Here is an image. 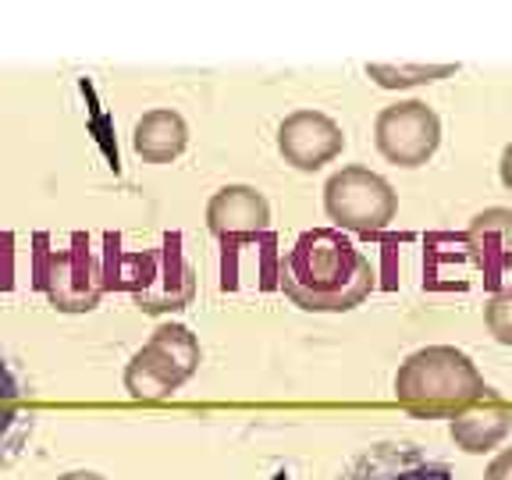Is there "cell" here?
Segmentation results:
<instances>
[{"label": "cell", "instance_id": "obj_1", "mask_svg": "<svg viewBox=\"0 0 512 480\" xmlns=\"http://www.w3.org/2000/svg\"><path fill=\"white\" fill-rule=\"evenodd\" d=\"M278 285L310 313H345L374 288L370 260L335 228H313L296 239L281 260Z\"/></svg>", "mask_w": 512, "mask_h": 480}, {"label": "cell", "instance_id": "obj_2", "mask_svg": "<svg viewBox=\"0 0 512 480\" xmlns=\"http://www.w3.org/2000/svg\"><path fill=\"white\" fill-rule=\"evenodd\" d=\"M395 399L413 416H427V420L452 416L456 420L466 409L488 399V384L466 352L452 349V345H431V349L413 352L399 367Z\"/></svg>", "mask_w": 512, "mask_h": 480}, {"label": "cell", "instance_id": "obj_3", "mask_svg": "<svg viewBox=\"0 0 512 480\" xmlns=\"http://www.w3.org/2000/svg\"><path fill=\"white\" fill-rule=\"evenodd\" d=\"M118 271L107 274V288H128L143 313L182 310L196 296V267L185 260L182 235H168L160 249L121 256Z\"/></svg>", "mask_w": 512, "mask_h": 480}, {"label": "cell", "instance_id": "obj_4", "mask_svg": "<svg viewBox=\"0 0 512 480\" xmlns=\"http://www.w3.org/2000/svg\"><path fill=\"white\" fill-rule=\"evenodd\" d=\"M200 342L185 324H160L150 342L128 360L125 392L136 402H160L196 374L200 367Z\"/></svg>", "mask_w": 512, "mask_h": 480}, {"label": "cell", "instance_id": "obj_5", "mask_svg": "<svg viewBox=\"0 0 512 480\" xmlns=\"http://www.w3.org/2000/svg\"><path fill=\"white\" fill-rule=\"evenodd\" d=\"M324 210L338 228H349L356 235H377L395 221V189L374 175L370 168H342L324 185Z\"/></svg>", "mask_w": 512, "mask_h": 480}, {"label": "cell", "instance_id": "obj_6", "mask_svg": "<svg viewBox=\"0 0 512 480\" xmlns=\"http://www.w3.org/2000/svg\"><path fill=\"white\" fill-rule=\"evenodd\" d=\"M40 288L61 313H89L104 296L107 278L96 264L86 235H72V246L43 256Z\"/></svg>", "mask_w": 512, "mask_h": 480}, {"label": "cell", "instance_id": "obj_7", "mask_svg": "<svg viewBox=\"0 0 512 480\" xmlns=\"http://www.w3.org/2000/svg\"><path fill=\"white\" fill-rule=\"evenodd\" d=\"M374 139L381 157L392 160L395 168H420L438 150L441 121L427 104L406 100V104H392L377 114Z\"/></svg>", "mask_w": 512, "mask_h": 480}, {"label": "cell", "instance_id": "obj_8", "mask_svg": "<svg viewBox=\"0 0 512 480\" xmlns=\"http://www.w3.org/2000/svg\"><path fill=\"white\" fill-rule=\"evenodd\" d=\"M342 128L320 111H296L278 125L281 157L299 171H317L342 153Z\"/></svg>", "mask_w": 512, "mask_h": 480}, {"label": "cell", "instance_id": "obj_9", "mask_svg": "<svg viewBox=\"0 0 512 480\" xmlns=\"http://www.w3.org/2000/svg\"><path fill=\"white\" fill-rule=\"evenodd\" d=\"M207 228L224 246L260 235L271 228V203L253 185H224L207 203Z\"/></svg>", "mask_w": 512, "mask_h": 480}, {"label": "cell", "instance_id": "obj_10", "mask_svg": "<svg viewBox=\"0 0 512 480\" xmlns=\"http://www.w3.org/2000/svg\"><path fill=\"white\" fill-rule=\"evenodd\" d=\"M132 146L146 164H171L175 157H182V150L189 146V125L178 111L168 107H157V111H146L136 121V132H132Z\"/></svg>", "mask_w": 512, "mask_h": 480}, {"label": "cell", "instance_id": "obj_11", "mask_svg": "<svg viewBox=\"0 0 512 480\" xmlns=\"http://www.w3.org/2000/svg\"><path fill=\"white\" fill-rule=\"evenodd\" d=\"M470 249L477 264L484 267V281L491 288L502 281V274L512 267V214L509 210H488L473 217L470 224Z\"/></svg>", "mask_w": 512, "mask_h": 480}, {"label": "cell", "instance_id": "obj_12", "mask_svg": "<svg viewBox=\"0 0 512 480\" xmlns=\"http://www.w3.org/2000/svg\"><path fill=\"white\" fill-rule=\"evenodd\" d=\"M512 427V409L502 406V402H491V406H473L466 409L463 416L452 420V441H456L463 452H491L498 441L509 434Z\"/></svg>", "mask_w": 512, "mask_h": 480}, {"label": "cell", "instance_id": "obj_13", "mask_svg": "<svg viewBox=\"0 0 512 480\" xmlns=\"http://www.w3.org/2000/svg\"><path fill=\"white\" fill-rule=\"evenodd\" d=\"M363 480H452V473L438 463H427L409 448H384L367 459Z\"/></svg>", "mask_w": 512, "mask_h": 480}, {"label": "cell", "instance_id": "obj_14", "mask_svg": "<svg viewBox=\"0 0 512 480\" xmlns=\"http://www.w3.org/2000/svg\"><path fill=\"white\" fill-rule=\"evenodd\" d=\"M456 72V64H370L367 75L384 89H406L424 86V82L448 79Z\"/></svg>", "mask_w": 512, "mask_h": 480}, {"label": "cell", "instance_id": "obj_15", "mask_svg": "<svg viewBox=\"0 0 512 480\" xmlns=\"http://www.w3.org/2000/svg\"><path fill=\"white\" fill-rule=\"evenodd\" d=\"M36 413L25 406H0V470H8L29 445Z\"/></svg>", "mask_w": 512, "mask_h": 480}, {"label": "cell", "instance_id": "obj_16", "mask_svg": "<svg viewBox=\"0 0 512 480\" xmlns=\"http://www.w3.org/2000/svg\"><path fill=\"white\" fill-rule=\"evenodd\" d=\"M484 324H488V331L498 342L512 345V288L509 292H498V296L491 299L488 310H484Z\"/></svg>", "mask_w": 512, "mask_h": 480}, {"label": "cell", "instance_id": "obj_17", "mask_svg": "<svg viewBox=\"0 0 512 480\" xmlns=\"http://www.w3.org/2000/svg\"><path fill=\"white\" fill-rule=\"evenodd\" d=\"M25 399H29V384L15 363L0 352V406H25Z\"/></svg>", "mask_w": 512, "mask_h": 480}, {"label": "cell", "instance_id": "obj_18", "mask_svg": "<svg viewBox=\"0 0 512 480\" xmlns=\"http://www.w3.org/2000/svg\"><path fill=\"white\" fill-rule=\"evenodd\" d=\"M484 480H512V448H505L502 456H495V463L488 466Z\"/></svg>", "mask_w": 512, "mask_h": 480}, {"label": "cell", "instance_id": "obj_19", "mask_svg": "<svg viewBox=\"0 0 512 480\" xmlns=\"http://www.w3.org/2000/svg\"><path fill=\"white\" fill-rule=\"evenodd\" d=\"M502 182H505V189H512V143L505 146V153H502Z\"/></svg>", "mask_w": 512, "mask_h": 480}, {"label": "cell", "instance_id": "obj_20", "mask_svg": "<svg viewBox=\"0 0 512 480\" xmlns=\"http://www.w3.org/2000/svg\"><path fill=\"white\" fill-rule=\"evenodd\" d=\"M57 480H104L100 473H93V470H72V473H64V477H57Z\"/></svg>", "mask_w": 512, "mask_h": 480}]
</instances>
